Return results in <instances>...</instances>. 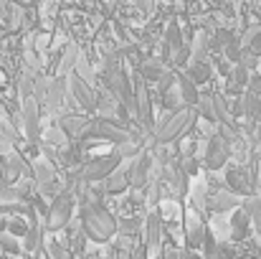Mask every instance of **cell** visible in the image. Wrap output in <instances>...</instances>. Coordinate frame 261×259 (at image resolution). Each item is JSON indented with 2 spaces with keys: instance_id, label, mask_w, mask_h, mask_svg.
<instances>
[{
  "instance_id": "cell-8",
  "label": "cell",
  "mask_w": 261,
  "mask_h": 259,
  "mask_svg": "<svg viewBox=\"0 0 261 259\" xmlns=\"http://www.w3.org/2000/svg\"><path fill=\"white\" fill-rule=\"evenodd\" d=\"M69 89H71V94L76 97V102H79L87 112H94V109L99 107V99L91 94V89L84 84V79H82L79 74H71V79H69Z\"/></svg>"
},
{
  "instance_id": "cell-3",
  "label": "cell",
  "mask_w": 261,
  "mask_h": 259,
  "mask_svg": "<svg viewBox=\"0 0 261 259\" xmlns=\"http://www.w3.org/2000/svg\"><path fill=\"white\" fill-rule=\"evenodd\" d=\"M122 160H124V158L114 150V153H109V155H101V158H91V160H87V163L76 171V175H79L84 183H101L109 173L119 168Z\"/></svg>"
},
{
  "instance_id": "cell-6",
  "label": "cell",
  "mask_w": 261,
  "mask_h": 259,
  "mask_svg": "<svg viewBox=\"0 0 261 259\" xmlns=\"http://www.w3.org/2000/svg\"><path fill=\"white\" fill-rule=\"evenodd\" d=\"M231 158V145L221 137V135H213L208 140V150H205V168L208 171H218L228 163Z\"/></svg>"
},
{
  "instance_id": "cell-18",
  "label": "cell",
  "mask_w": 261,
  "mask_h": 259,
  "mask_svg": "<svg viewBox=\"0 0 261 259\" xmlns=\"http://www.w3.org/2000/svg\"><path fill=\"white\" fill-rule=\"evenodd\" d=\"M221 51H223V56H226L231 64H236V61H239V56H241V41L233 36V38H228V41L223 43V49H221Z\"/></svg>"
},
{
  "instance_id": "cell-1",
  "label": "cell",
  "mask_w": 261,
  "mask_h": 259,
  "mask_svg": "<svg viewBox=\"0 0 261 259\" xmlns=\"http://www.w3.org/2000/svg\"><path fill=\"white\" fill-rule=\"evenodd\" d=\"M82 229L89 242L107 244L117 234V219L99 203H89L82 208Z\"/></svg>"
},
{
  "instance_id": "cell-15",
  "label": "cell",
  "mask_w": 261,
  "mask_h": 259,
  "mask_svg": "<svg viewBox=\"0 0 261 259\" xmlns=\"http://www.w3.org/2000/svg\"><path fill=\"white\" fill-rule=\"evenodd\" d=\"M163 72H165V69H163V64H160L158 59H145V61L140 64V77H142L147 84H150V82H158Z\"/></svg>"
},
{
  "instance_id": "cell-20",
  "label": "cell",
  "mask_w": 261,
  "mask_h": 259,
  "mask_svg": "<svg viewBox=\"0 0 261 259\" xmlns=\"http://www.w3.org/2000/svg\"><path fill=\"white\" fill-rule=\"evenodd\" d=\"M246 89L261 97V74H254V72H251V74H249V84H246Z\"/></svg>"
},
{
  "instance_id": "cell-17",
  "label": "cell",
  "mask_w": 261,
  "mask_h": 259,
  "mask_svg": "<svg viewBox=\"0 0 261 259\" xmlns=\"http://www.w3.org/2000/svg\"><path fill=\"white\" fill-rule=\"evenodd\" d=\"M236 64H241L246 72H256V69H259V54H254L249 46H244V49H241V56H239Z\"/></svg>"
},
{
  "instance_id": "cell-5",
  "label": "cell",
  "mask_w": 261,
  "mask_h": 259,
  "mask_svg": "<svg viewBox=\"0 0 261 259\" xmlns=\"http://www.w3.org/2000/svg\"><path fill=\"white\" fill-rule=\"evenodd\" d=\"M226 188L236 196H254L256 193V173L246 166H231L226 173Z\"/></svg>"
},
{
  "instance_id": "cell-13",
  "label": "cell",
  "mask_w": 261,
  "mask_h": 259,
  "mask_svg": "<svg viewBox=\"0 0 261 259\" xmlns=\"http://www.w3.org/2000/svg\"><path fill=\"white\" fill-rule=\"evenodd\" d=\"M241 102H244V117L246 120H254V122H261V97L259 94L244 89Z\"/></svg>"
},
{
  "instance_id": "cell-12",
  "label": "cell",
  "mask_w": 261,
  "mask_h": 259,
  "mask_svg": "<svg viewBox=\"0 0 261 259\" xmlns=\"http://www.w3.org/2000/svg\"><path fill=\"white\" fill-rule=\"evenodd\" d=\"M249 74H251V72H246L241 64H233V69L228 72V94H231V97L244 94V89L249 84Z\"/></svg>"
},
{
  "instance_id": "cell-10",
  "label": "cell",
  "mask_w": 261,
  "mask_h": 259,
  "mask_svg": "<svg viewBox=\"0 0 261 259\" xmlns=\"http://www.w3.org/2000/svg\"><path fill=\"white\" fill-rule=\"evenodd\" d=\"M38 99H33V97H28L25 99V104H23V120H25V132H28V137L31 140H36V135H38Z\"/></svg>"
},
{
  "instance_id": "cell-19",
  "label": "cell",
  "mask_w": 261,
  "mask_h": 259,
  "mask_svg": "<svg viewBox=\"0 0 261 259\" xmlns=\"http://www.w3.org/2000/svg\"><path fill=\"white\" fill-rule=\"evenodd\" d=\"M165 43L168 46H173V49H177V46H182V31H180V26L177 23H170L168 26V33H165Z\"/></svg>"
},
{
  "instance_id": "cell-21",
  "label": "cell",
  "mask_w": 261,
  "mask_h": 259,
  "mask_svg": "<svg viewBox=\"0 0 261 259\" xmlns=\"http://www.w3.org/2000/svg\"><path fill=\"white\" fill-rule=\"evenodd\" d=\"M249 49H251L254 54H259V56H261V28L256 31V36H254V38L249 41Z\"/></svg>"
},
{
  "instance_id": "cell-16",
  "label": "cell",
  "mask_w": 261,
  "mask_h": 259,
  "mask_svg": "<svg viewBox=\"0 0 261 259\" xmlns=\"http://www.w3.org/2000/svg\"><path fill=\"white\" fill-rule=\"evenodd\" d=\"M188 77H190L195 84H208V82H211V66H208L205 61H193Z\"/></svg>"
},
{
  "instance_id": "cell-9",
  "label": "cell",
  "mask_w": 261,
  "mask_h": 259,
  "mask_svg": "<svg viewBox=\"0 0 261 259\" xmlns=\"http://www.w3.org/2000/svg\"><path fill=\"white\" fill-rule=\"evenodd\" d=\"M59 125H61V130H64L71 140H84L89 120L87 117H82V114H64Z\"/></svg>"
},
{
  "instance_id": "cell-11",
  "label": "cell",
  "mask_w": 261,
  "mask_h": 259,
  "mask_svg": "<svg viewBox=\"0 0 261 259\" xmlns=\"http://www.w3.org/2000/svg\"><path fill=\"white\" fill-rule=\"evenodd\" d=\"M101 188H104V193H112V196L124 193L129 188V175H127V171H112L101 180Z\"/></svg>"
},
{
  "instance_id": "cell-14",
  "label": "cell",
  "mask_w": 261,
  "mask_h": 259,
  "mask_svg": "<svg viewBox=\"0 0 261 259\" xmlns=\"http://www.w3.org/2000/svg\"><path fill=\"white\" fill-rule=\"evenodd\" d=\"M177 86H180V99H185V104L195 107L200 94H198V84L188 77V74H177Z\"/></svg>"
},
{
  "instance_id": "cell-4",
  "label": "cell",
  "mask_w": 261,
  "mask_h": 259,
  "mask_svg": "<svg viewBox=\"0 0 261 259\" xmlns=\"http://www.w3.org/2000/svg\"><path fill=\"white\" fill-rule=\"evenodd\" d=\"M84 140H109V143H124V140H132V135L127 132V127L112 122V120H94L87 125V135Z\"/></svg>"
},
{
  "instance_id": "cell-2",
  "label": "cell",
  "mask_w": 261,
  "mask_h": 259,
  "mask_svg": "<svg viewBox=\"0 0 261 259\" xmlns=\"http://www.w3.org/2000/svg\"><path fill=\"white\" fill-rule=\"evenodd\" d=\"M195 120V107L185 104V107H175V112L160 125V130H155V143L158 145H168L173 140H180Z\"/></svg>"
},
{
  "instance_id": "cell-7",
  "label": "cell",
  "mask_w": 261,
  "mask_h": 259,
  "mask_svg": "<svg viewBox=\"0 0 261 259\" xmlns=\"http://www.w3.org/2000/svg\"><path fill=\"white\" fill-rule=\"evenodd\" d=\"M127 175H129V185L135 188H145L150 175H152V155H140L132 160V166L127 168Z\"/></svg>"
}]
</instances>
